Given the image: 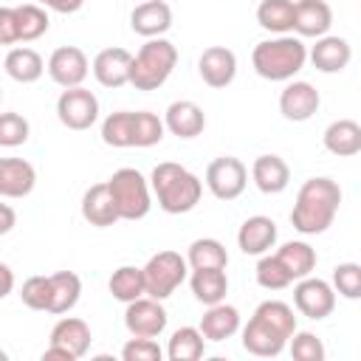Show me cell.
I'll return each instance as SVG.
<instances>
[{"label":"cell","instance_id":"ac0fdd59","mask_svg":"<svg viewBox=\"0 0 361 361\" xmlns=\"http://www.w3.org/2000/svg\"><path fill=\"white\" fill-rule=\"evenodd\" d=\"M164 127L178 138H197L206 130V113L197 102L178 99L164 113Z\"/></svg>","mask_w":361,"mask_h":361},{"label":"cell","instance_id":"52a82bcc","mask_svg":"<svg viewBox=\"0 0 361 361\" xmlns=\"http://www.w3.org/2000/svg\"><path fill=\"white\" fill-rule=\"evenodd\" d=\"M141 274H144V293L164 302L183 285L189 265H186V257H180L178 251H158L147 259Z\"/></svg>","mask_w":361,"mask_h":361},{"label":"cell","instance_id":"9a60e30c","mask_svg":"<svg viewBox=\"0 0 361 361\" xmlns=\"http://www.w3.org/2000/svg\"><path fill=\"white\" fill-rule=\"evenodd\" d=\"M130 62H133V54L127 48H104L93 56V76L102 87H124L130 85Z\"/></svg>","mask_w":361,"mask_h":361},{"label":"cell","instance_id":"e575fe53","mask_svg":"<svg viewBox=\"0 0 361 361\" xmlns=\"http://www.w3.org/2000/svg\"><path fill=\"white\" fill-rule=\"evenodd\" d=\"M107 288H110L113 299H118V302L127 305V302L144 296V274H141V268H135V265H121V268H116V271L110 274Z\"/></svg>","mask_w":361,"mask_h":361},{"label":"cell","instance_id":"603a6c76","mask_svg":"<svg viewBox=\"0 0 361 361\" xmlns=\"http://www.w3.org/2000/svg\"><path fill=\"white\" fill-rule=\"evenodd\" d=\"M251 180L262 195H279L290 183V166L279 155H259L251 164Z\"/></svg>","mask_w":361,"mask_h":361},{"label":"cell","instance_id":"c3c4849f","mask_svg":"<svg viewBox=\"0 0 361 361\" xmlns=\"http://www.w3.org/2000/svg\"><path fill=\"white\" fill-rule=\"evenodd\" d=\"M6 358H8V355H6V353H3V350H0V361H6Z\"/></svg>","mask_w":361,"mask_h":361},{"label":"cell","instance_id":"5b68a950","mask_svg":"<svg viewBox=\"0 0 361 361\" xmlns=\"http://www.w3.org/2000/svg\"><path fill=\"white\" fill-rule=\"evenodd\" d=\"M175 65H178V48L164 37H152L138 48V54L130 62V85L144 93L158 90L172 76Z\"/></svg>","mask_w":361,"mask_h":361},{"label":"cell","instance_id":"ee69618b","mask_svg":"<svg viewBox=\"0 0 361 361\" xmlns=\"http://www.w3.org/2000/svg\"><path fill=\"white\" fill-rule=\"evenodd\" d=\"M17 39V17L11 6H0V45H14Z\"/></svg>","mask_w":361,"mask_h":361},{"label":"cell","instance_id":"3957f363","mask_svg":"<svg viewBox=\"0 0 361 361\" xmlns=\"http://www.w3.org/2000/svg\"><path fill=\"white\" fill-rule=\"evenodd\" d=\"M147 180H149V192L155 195L158 206L166 214H186L200 203L203 180L175 161H161Z\"/></svg>","mask_w":361,"mask_h":361},{"label":"cell","instance_id":"83f0119b","mask_svg":"<svg viewBox=\"0 0 361 361\" xmlns=\"http://www.w3.org/2000/svg\"><path fill=\"white\" fill-rule=\"evenodd\" d=\"M51 285V299H48V313H68L76 307L79 296H82V279L73 271H56L48 276Z\"/></svg>","mask_w":361,"mask_h":361},{"label":"cell","instance_id":"7c38bea8","mask_svg":"<svg viewBox=\"0 0 361 361\" xmlns=\"http://www.w3.org/2000/svg\"><path fill=\"white\" fill-rule=\"evenodd\" d=\"M48 76L59 85V87H79L90 71V62L85 56L82 48L76 45H59L51 56H48V65H45Z\"/></svg>","mask_w":361,"mask_h":361},{"label":"cell","instance_id":"f546056e","mask_svg":"<svg viewBox=\"0 0 361 361\" xmlns=\"http://www.w3.org/2000/svg\"><path fill=\"white\" fill-rule=\"evenodd\" d=\"M6 73L14 79V82H20V85H31V82H37L42 73H45V62H42V56L34 51V48H11L8 54H6Z\"/></svg>","mask_w":361,"mask_h":361},{"label":"cell","instance_id":"277c9868","mask_svg":"<svg viewBox=\"0 0 361 361\" xmlns=\"http://www.w3.org/2000/svg\"><path fill=\"white\" fill-rule=\"evenodd\" d=\"M307 62V45L302 37L276 34L274 39H262L251 51V65L257 76L268 82H290Z\"/></svg>","mask_w":361,"mask_h":361},{"label":"cell","instance_id":"f1b7e54d","mask_svg":"<svg viewBox=\"0 0 361 361\" xmlns=\"http://www.w3.org/2000/svg\"><path fill=\"white\" fill-rule=\"evenodd\" d=\"M279 262H282V268L290 274V279L296 282V279H302V276H307V274H313V268H316V248L310 245V243H305V240H290V243H282L279 248H276V254H274Z\"/></svg>","mask_w":361,"mask_h":361},{"label":"cell","instance_id":"4dcf8cb0","mask_svg":"<svg viewBox=\"0 0 361 361\" xmlns=\"http://www.w3.org/2000/svg\"><path fill=\"white\" fill-rule=\"evenodd\" d=\"M206 353V338L200 336L197 327H178L166 344V358L169 361H197Z\"/></svg>","mask_w":361,"mask_h":361},{"label":"cell","instance_id":"f35d334b","mask_svg":"<svg viewBox=\"0 0 361 361\" xmlns=\"http://www.w3.org/2000/svg\"><path fill=\"white\" fill-rule=\"evenodd\" d=\"M31 135V124L25 116L8 110V113H0V147L6 149H14V147H23Z\"/></svg>","mask_w":361,"mask_h":361},{"label":"cell","instance_id":"484cf974","mask_svg":"<svg viewBox=\"0 0 361 361\" xmlns=\"http://www.w3.org/2000/svg\"><path fill=\"white\" fill-rule=\"evenodd\" d=\"M324 149L338 155V158H353L361 152V124L353 121V118H338V121H330L324 135Z\"/></svg>","mask_w":361,"mask_h":361},{"label":"cell","instance_id":"cb8c5ba5","mask_svg":"<svg viewBox=\"0 0 361 361\" xmlns=\"http://www.w3.org/2000/svg\"><path fill=\"white\" fill-rule=\"evenodd\" d=\"M197 330L206 341H226L240 330V310L234 305H226V302L209 305L206 313L200 316Z\"/></svg>","mask_w":361,"mask_h":361},{"label":"cell","instance_id":"ffe728a7","mask_svg":"<svg viewBox=\"0 0 361 361\" xmlns=\"http://www.w3.org/2000/svg\"><path fill=\"white\" fill-rule=\"evenodd\" d=\"M130 28L138 37H164L172 28V8L164 0H144L130 14Z\"/></svg>","mask_w":361,"mask_h":361},{"label":"cell","instance_id":"4316f807","mask_svg":"<svg viewBox=\"0 0 361 361\" xmlns=\"http://www.w3.org/2000/svg\"><path fill=\"white\" fill-rule=\"evenodd\" d=\"M189 288H192L195 299L206 307L217 305V302H226V293H228L226 268H195L189 274Z\"/></svg>","mask_w":361,"mask_h":361},{"label":"cell","instance_id":"d4e9b609","mask_svg":"<svg viewBox=\"0 0 361 361\" xmlns=\"http://www.w3.org/2000/svg\"><path fill=\"white\" fill-rule=\"evenodd\" d=\"M82 217L96 228H107V226L118 223V212H116L113 195L107 189V180L104 183H93L82 195Z\"/></svg>","mask_w":361,"mask_h":361},{"label":"cell","instance_id":"44dd1931","mask_svg":"<svg viewBox=\"0 0 361 361\" xmlns=\"http://www.w3.org/2000/svg\"><path fill=\"white\" fill-rule=\"evenodd\" d=\"M37 186V169L25 158H0V197L17 200Z\"/></svg>","mask_w":361,"mask_h":361},{"label":"cell","instance_id":"f6af8a7d","mask_svg":"<svg viewBox=\"0 0 361 361\" xmlns=\"http://www.w3.org/2000/svg\"><path fill=\"white\" fill-rule=\"evenodd\" d=\"M42 8H51V11H56V14H76L82 6H85V0H37Z\"/></svg>","mask_w":361,"mask_h":361},{"label":"cell","instance_id":"30bf717a","mask_svg":"<svg viewBox=\"0 0 361 361\" xmlns=\"http://www.w3.org/2000/svg\"><path fill=\"white\" fill-rule=\"evenodd\" d=\"M293 305H296V310L302 316H307L313 322H322V319H327L336 310V290H333L330 282L307 274V276L296 279Z\"/></svg>","mask_w":361,"mask_h":361},{"label":"cell","instance_id":"681fc988","mask_svg":"<svg viewBox=\"0 0 361 361\" xmlns=\"http://www.w3.org/2000/svg\"><path fill=\"white\" fill-rule=\"evenodd\" d=\"M0 99H3V93H0Z\"/></svg>","mask_w":361,"mask_h":361},{"label":"cell","instance_id":"74e56055","mask_svg":"<svg viewBox=\"0 0 361 361\" xmlns=\"http://www.w3.org/2000/svg\"><path fill=\"white\" fill-rule=\"evenodd\" d=\"M254 276H257V285L265 288V290H282V288H288L293 282L290 274L282 268V262L274 254H259V262L254 268Z\"/></svg>","mask_w":361,"mask_h":361},{"label":"cell","instance_id":"60d3db41","mask_svg":"<svg viewBox=\"0 0 361 361\" xmlns=\"http://www.w3.org/2000/svg\"><path fill=\"white\" fill-rule=\"evenodd\" d=\"M288 350L296 361H324L327 355L322 338L310 330H293V336L288 338Z\"/></svg>","mask_w":361,"mask_h":361},{"label":"cell","instance_id":"6da1fadb","mask_svg":"<svg viewBox=\"0 0 361 361\" xmlns=\"http://www.w3.org/2000/svg\"><path fill=\"white\" fill-rule=\"evenodd\" d=\"M296 330V316L288 302L265 299L251 313L243 327V350L259 358H274L288 347V338Z\"/></svg>","mask_w":361,"mask_h":361},{"label":"cell","instance_id":"e0dca14e","mask_svg":"<svg viewBox=\"0 0 361 361\" xmlns=\"http://www.w3.org/2000/svg\"><path fill=\"white\" fill-rule=\"evenodd\" d=\"M90 327L85 319H76V316H62L54 327H51V347H59L68 353L71 361L82 358L87 350H90Z\"/></svg>","mask_w":361,"mask_h":361},{"label":"cell","instance_id":"7bdbcfd3","mask_svg":"<svg viewBox=\"0 0 361 361\" xmlns=\"http://www.w3.org/2000/svg\"><path fill=\"white\" fill-rule=\"evenodd\" d=\"M121 358H124V361H161V358H164V350L158 347L155 338L133 336V338L121 347Z\"/></svg>","mask_w":361,"mask_h":361},{"label":"cell","instance_id":"d6a6232c","mask_svg":"<svg viewBox=\"0 0 361 361\" xmlns=\"http://www.w3.org/2000/svg\"><path fill=\"white\" fill-rule=\"evenodd\" d=\"M186 265L195 268H226L228 265V251L220 240L214 237H200L189 245L186 251Z\"/></svg>","mask_w":361,"mask_h":361},{"label":"cell","instance_id":"ab89813d","mask_svg":"<svg viewBox=\"0 0 361 361\" xmlns=\"http://www.w3.org/2000/svg\"><path fill=\"white\" fill-rule=\"evenodd\" d=\"M333 290L350 302L361 299V265L358 262H338L333 268Z\"/></svg>","mask_w":361,"mask_h":361},{"label":"cell","instance_id":"d6986e66","mask_svg":"<svg viewBox=\"0 0 361 361\" xmlns=\"http://www.w3.org/2000/svg\"><path fill=\"white\" fill-rule=\"evenodd\" d=\"M237 245L248 257L268 254L276 245V223L271 217H265V214L245 217L243 226H240V231H237Z\"/></svg>","mask_w":361,"mask_h":361},{"label":"cell","instance_id":"7a4b0ae2","mask_svg":"<svg viewBox=\"0 0 361 361\" xmlns=\"http://www.w3.org/2000/svg\"><path fill=\"white\" fill-rule=\"evenodd\" d=\"M341 206V186L333 178H307L299 192H296V203L290 209V226L299 234H322L333 226L336 214Z\"/></svg>","mask_w":361,"mask_h":361},{"label":"cell","instance_id":"8d00e7d4","mask_svg":"<svg viewBox=\"0 0 361 361\" xmlns=\"http://www.w3.org/2000/svg\"><path fill=\"white\" fill-rule=\"evenodd\" d=\"M166 127H164V118H158L155 113L149 110H133V147H155L161 144Z\"/></svg>","mask_w":361,"mask_h":361},{"label":"cell","instance_id":"8992f818","mask_svg":"<svg viewBox=\"0 0 361 361\" xmlns=\"http://www.w3.org/2000/svg\"><path fill=\"white\" fill-rule=\"evenodd\" d=\"M107 189L113 195L118 220H144L152 209V192H149V180L133 169V166H121L107 178Z\"/></svg>","mask_w":361,"mask_h":361},{"label":"cell","instance_id":"4fadbf2b","mask_svg":"<svg viewBox=\"0 0 361 361\" xmlns=\"http://www.w3.org/2000/svg\"><path fill=\"white\" fill-rule=\"evenodd\" d=\"M197 73L214 90L228 87L237 76V54L226 45H209L197 59Z\"/></svg>","mask_w":361,"mask_h":361},{"label":"cell","instance_id":"b9f144b4","mask_svg":"<svg viewBox=\"0 0 361 361\" xmlns=\"http://www.w3.org/2000/svg\"><path fill=\"white\" fill-rule=\"evenodd\" d=\"M20 299L31 310H45L48 313V299H51V285L48 276H28L20 288Z\"/></svg>","mask_w":361,"mask_h":361},{"label":"cell","instance_id":"d590c367","mask_svg":"<svg viewBox=\"0 0 361 361\" xmlns=\"http://www.w3.org/2000/svg\"><path fill=\"white\" fill-rule=\"evenodd\" d=\"M102 141L116 149L133 147V110H116L102 121Z\"/></svg>","mask_w":361,"mask_h":361},{"label":"cell","instance_id":"1f68e13d","mask_svg":"<svg viewBox=\"0 0 361 361\" xmlns=\"http://www.w3.org/2000/svg\"><path fill=\"white\" fill-rule=\"evenodd\" d=\"M14 17H17V39L20 42H34L39 39L51 20H48V11L39 6V3H23V6H14Z\"/></svg>","mask_w":361,"mask_h":361},{"label":"cell","instance_id":"2e32d148","mask_svg":"<svg viewBox=\"0 0 361 361\" xmlns=\"http://www.w3.org/2000/svg\"><path fill=\"white\" fill-rule=\"evenodd\" d=\"M333 25V8L324 0H296L293 3V25L296 37H324Z\"/></svg>","mask_w":361,"mask_h":361},{"label":"cell","instance_id":"bcb514c9","mask_svg":"<svg viewBox=\"0 0 361 361\" xmlns=\"http://www.w3.org/2000/svg\"><path fill=\"white\" fill-rule=\"evenodd\" d=\"M17 223V212L8 203H0V234H8Z\"/></svg>","mask_w":361,"mask_h":361},{"label":"cell","instance_id":"9c48e42d","mask_svg":"<svg viewBox=\"0 0 361 361\" xmlns=\"http://www.w3.org/2000/svg\"><path fill=\"white\" fill-rule=\"evenodd\" d=\"M248 169L234 155H220L206 166V186L217 200H237L245 192Z\"/></svg>","mask_w":361,"mask_h":361},{"label":"cell","instance_id":"8fae6325","mask_svg":"<svg viewBox=\"0 0 361 361\" xmlns=\"http://www.w3.org/2000/svg\"><path fill=\"white\" fill-rule=\"evenodd\" d=\"M166 310L161 305V299H152V296H138L133 302H127V310H124V327L130 336H141V338H155L166 330Z\"/></svg>","mask_w":361,"mask_h":361},{"label":"cell","instance_id":"836d02e7","mask_svg":"<svg viewBox=\"0 0 361 361\" xmlns=\"http://www.w3.org/2000/svg\"><path fill=\"white\" fill-rule=\"evenodd\" d=\"M257 23L271 34H288L293 25V0H262L257 6Z\"/></svg>","mask_w":361,"mask_h":361},{"label":"cell","instance_id":"5bb4252c","mask_svg":"<svg viewBox=\"0 0 361 361\" xmlns=\"http://www.w3.org/2000/svg\"><path fill=\"white\" fill-rule=\"evenodd\" d=\"M322 96L310 82H288L279 93V113L288 121H307L319 113Z\"/></svg>","mask_w":361,"mask_h":361},{"label":"cell","instance_id":"ba28073f","mask_svg":"<svg viewBox=\"0 0 361 361\" xmlns=\"http://www.w3.org/2000/svg\"><path fill=\"white\" fill-rule=\"evenodd\" d=\"M56 118L68 130H90L99 121V99L87 87H65L56 99Z\"/></svg>","mask_w":361,"mask_h":361},{"label":"cell","instance_id":"7dc6e473","mask_svg":"<svg viewBox=\"0 0 361 361\" xmlns=\"http://www.w3.org/2000/svg\"><path fill=\"white\" fill-rule=\"evenodd\" d=\"M11 290H14V271L6 262H0V299H6Z\"/></svg>","mask_w":361,"mask_h":361},{"label":"cell","instance_id":"7402d4cb","mask_svg":"<svg viewBox=\"0 0 361 361\" xmlns=\"http://www.w3.org/2000/svg\"><path fill=\"white\" fill-rule=\"evenodd\" d=\"M307 59H310L313 68L322 71V73H341V71L350 65V59H353V48H350V42H347L344 37H330V34H324V37H319L316 45L307 51Z\"/></svg>","mask_w":361,"mask_h":361}]
</instances>
